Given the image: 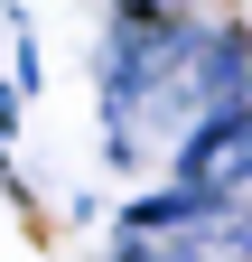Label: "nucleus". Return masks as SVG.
Here are the masks:
<instances>
[{"mask_svg": "<svg viewBox=\"0 0 252 262\" xmlns=\"http://www.w3.org/2000/svg\"><path fill=\"white\" fill-rule=\"evenodd\" d=\"M168 187H187L206 215H234L252 196V103H234V113H215V122L187 131L168 150Z\"/></svg>", "mask_w": 252, "mask_h": 262, "instance_id": "1", "label": "nucleus"}]
</instances>
